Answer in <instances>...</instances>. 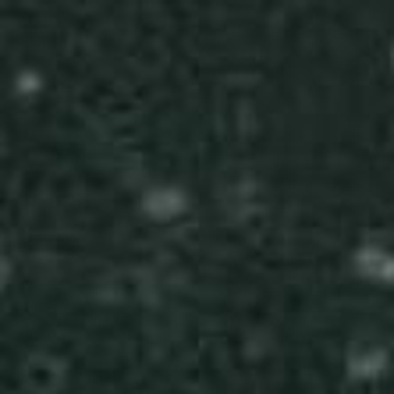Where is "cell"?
<instances>
[{"instance_id":"1","label":"cell","mask_w":394,"mask_h":394,"mask_svg":"<svg viewBox=\"0 0 394 394\" xmlns=\"http://www.w3.org/2000/svg\"><path fill=\"white\" fill-rule=\"evenodd\" d=\"M57 380V369L50 366V362H43V359H36L32 366H29V383L32 387H39V390H47L50 383Z\"/></svg>"},{"instance_id":"2","label":"cell","mask_w":394,"mask_h":394,"mask_svg":"<svg viewBox=\"0 0 394 394\" xmlns=\"http://www.w3.org/2000/svg\"><path fill=\"white\" fill-rule=\"evenodd\" d=\"M149 207H153L156 214H171V210H178V199H153Z\"/></svg>"},{"instance_id":"3","label":"cell","mask_w":394,"mask_h":394,"mask_svg":"<svg viewBox=\"0 0 394 394\" xmlns=\"http://www.w3.org/2000/svg\"><path fill=\"white\" fill-rule=\"evenodd\" d=\"M0 277H4V263H0Z\"/></svg>"}]
</instances>
